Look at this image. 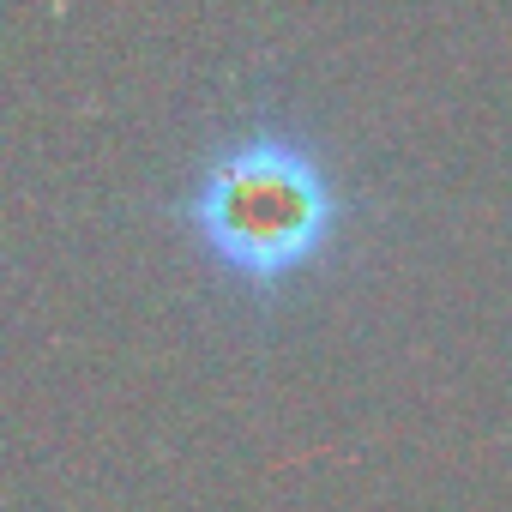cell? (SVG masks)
<instances>
[{
  "mask_svg": "<svg viewBox=\"0 0 512 512\" xmlns=\"http://www.w3.org/2000/svg\"><path fill=\"white\" fill-rule=\"evenodd\" d=\"M181 217L217 272L253 290H278L326 260L344 223V199L314 145L260 127L205 157Z\"/></svg>",
  "mask_w": 512,
  "mask_h": 512,
  "instance_id": "6da1fadb",
  "label": "cell"
}]
</instances>
